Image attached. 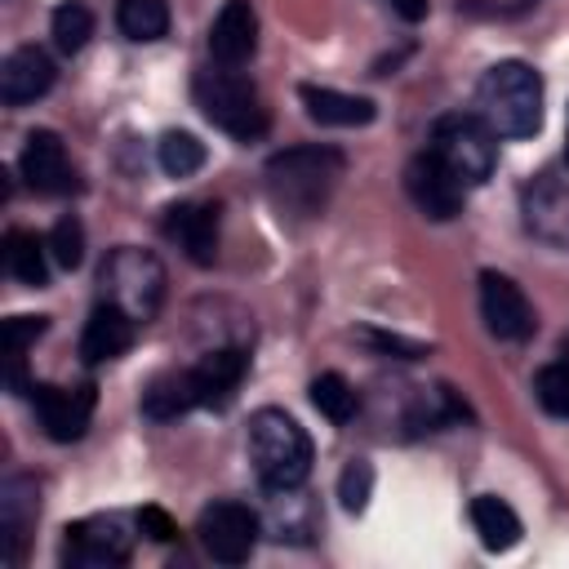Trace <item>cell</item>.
Returning <instances> with one entry per match:
<instances>
[{"instance_id": "1", "label": "cell", "mask_w": 569, "mask_h": 569, "mask_svg": "<svg viewBox=\"0 0 569 569\" xmlns=\"http://www.w3.org/2000/svg\"><path fill=\"white\" fill-rule=\"evenodd\" d=\"M476 107L498 138H533L542 124V76L520 58L493 62L476 84Z\"/></svg>"}, {"instance_id": "2", "label": "cell", "mask_w": 569, "mask_h": 569, "mask_svg": "<svg viewBox=\"0 0 569 569\" xmlns=\"http://www.w3.org/2000/svg\"><path fill=\"white\" fill-rule=\"evenodd\" d=\"M342 178V151L333 147H289L267 160V191L289 213H320Z\"/></svg>"}, {"instance_id": "3", "label": "cell", "mask_w": 569, "mask_h": 569, "mask_svg": "<svg viewBox=\"0 0 569 569\" xmlns=\"http://www.w3.org/2000/svg\"><path fill=\"white\" fill-rule=\"evenodd\" d=\"M249 462L267 493L302 489L311 476V440L284 409H258L249 418Z\"/></svg>"}, {"instance_id": "4", "label": "cell", "mask_w": 569, "mask_h": 569, "mask_svg": "<svg viewBox=\"0 0 569 569\" xmlns=\"http://www.w3.org/2000/svg\"><path fill=\"white\" fill-rule=\"evenodd\" d=\"M191 98H196L200 116L213 129L231 133L236 142H253V138L267 133V107H262L258 89L244 76H236L231 67H218V71L204 67V71H196Z\"/></svg>"}, {"instance_id": "5", "label": "cell", "mask_w": 569, "mask_h": 569, "mask_svg": "<svg viewBox=\"0 0 569 569\" xmlns=\"http://www.w3.org/2000/svg\"><path fill=\"white\" fill-rule=\"evenodd\" d=\"M498 133L480 120V116H467V111H453V116H440L431 124V156L462 182V187H480L489 182L493 164H498Z\"/></svg>"}, {"instance_id": "6", "label": "cell", "mask_w": 569, "mask_h": 569, "mask_svg": "<svg viewBox=\"0 0 569 569\" xmlns=\"http://www.w3.org/2000/svg\"><path fill=\"white\" fill-rule=\"evenodd\" d=\"M102 293H107V302L124 307L138 325L156 320V311L164 302V267H160V258L147 253V249H133V244L111 249V258L102 262Z\"/></svg>"}, {"instance_id": "7", "label": "cell", "mask_w": 569, "mask_h": 569, "mask_svg": "<svg viewBox=\"0 0 569 569\" xmlns=\"http://www.w3.org/2000/svg\"><path fill=\"white\" fill-rule=\"evenodd\" d=\"M196 533H200V547L218 560V565H244L258 547V533H262V520L253 507L244 502H209L196 520Z\"/></svg>"}, {"instance_id": "8", "label": "cell", "mask_w": 569, "mask_h": 569, "mask_svg": "<svg viewBox=\"0 0 569 569\" xmlns=\"http://www.w3.org/2000/svg\"><path fill=\"white\" fill-rule=\"evenodd\" d=\"M129 551H133V533L124 516L76 520L67 525V538H62V565L71 569H111V565H124Z\"/></svg>"}, {"instance_id": "9", "label": "cell", "mask_w": 569, "mask_h": 569, "mask_svg": "<svg viewBox=\"0 0 569 569\" xmlns=\"http://www.w3.org/2000/svg\"><path fill=\"white\" fill-rule=\"evenodd\" d=\"M31 405H36V418H40L44 436L58 440V445H71V440H80V436L89 431L98 391H93V382H80V387L36 382V387H31Z\"/></svg>"}, {"instance_id": "10", "label": "cell", "mask_w": 569, "mask_h": 569, "mask_svg": "<svg viewBox=\"0 0 569 569\" xmlns=\"http://www.w3.org/2000/svg\"><path fill=\"white\" fill-rule=\"evenodd\" d=\"M480 316H485L489 333L502 342H525L538 329L525 289L502 271H480Z\"/></svg>"}, {"instance_id": "11", "label": "cell", "mask_w": 569, "mask_h": 569, "mask_svg": "<svg viewBox=\"0 0 569 569\" xmlns=\"http://www.w3.org/2000/svg\"><path fill=\"white\" fill-rule=\"evenodd\" d=\"M18 169L27 178L31 191L40 196H67L76 191V169L67 160V147L53 129H31L27 142H22V156H18Z\"/></svg>"}, {"instance_id": "12", "label": "cell", "mask_w": 569, "mask_h": 569, "mask_svg": "<svg viewBox=\"0 0 569 569\" xmlns=\"http://www.w3.org/2000/svg\"><path fill=\"white\" fill-rule=\"evenodd\" d=\"M164 236L196 262L213 267L218 258V204L213 200H182L164 209Z\"/></svg>"}, {"instance_id": "13", "label": "cell", "mask_w": 569, "mask_h": 569, "mask_svg": "<svg viewBox=\"0 0 569 569\" xmlns=\"http://www.w3.org/2000/svg\"><path fill=\"white\" fill-rule=\"evenodd\" d=\"M405 187H409L413 204H418L427 218H436V222H449V218L462 213V182H458L431 151H422V156L409 160Z\"/></svg>"}, {"instance_id": "14", "label": "cell", "mask_w": 569, "mask_h": 569, "mask_svg": "<svg viewBox=\"0 0 569 569\" xmlns=\"http://www.w3.org/2000/svg\"><path fill=\"white\" fill-rule=\"evenodd\" d=\"M36 511H40V485L36 476H9L0 485V551L9 565L22 560L27 538L36 529Z\"/></svg>"}, {"instance_id": "15", "label": "cell", "mask_w": 569, "mask_h": 569, "mask_svg": "<svg viewBox=\"0 0 569 569\" xmlns=\"http://www.w3.org/2000/svg\"><path fill=\"white\" fill-rule=\"evenodd\" d=\"M258 53V13L249 0H227L209 27V58L218 67H244Z\"/></svg>"}, {"instance_id": "16", "label": "cell", "mask_w": 569, "mask_h": 569, "mask_svg": "<svg viewBox=\"0 0 569 569\" xmlns=\"http://www.w3.org/2000/svg\"><path fill=\"white\" fill-rule=\"evenodd\" d=\"M53 76H58V67L40 44L13 49L0 62V98H4V107H27V102L44 98L53 89Z\"/></svg>"}, {"instance_id": "17", "label": "cell", "mask_w": 569, "mask_h": 569, "mask_svg": "<svg viewBox=\"0 0 569 569\" xmlns=\"http://www.w3.org/2000/svg\"><path fill=\"white\" fill-rule=\"evenodd\" d=\"M133 333H138V320H133L124 307H116V302L102 298V302L89 311V320H84L80 356H84L89 365L116 360V356H124V351L133 347Z\"/></svg>"}, {"instance_id": "18", "label": "cell", "mask_w": 569, "mask_h": 569, "mask_svg": "<svg viewBox=\"0 0 569 569\" xmlns=\"http://www.w3.org/2000/svg\"><path fill=\"white\" fill-rule=\"evenodd\" d=\"M525 222L533 236H542L551 244L569 240V191L556 173H538L525 187Z\"/></svg>"}, {"instance_id": "19", "label": "cell", "mask_w": 569, "mask_h": 569, "mask_svg": "<svg viewBox=\"0 0 569 569\" xmlns=\"http://www.w3.org/2000/svg\"><path fill=\"white\" fill-rule=\"evenodd\" d=\"M191 369H196L200 405L204 409H222V405H231V396H236V387H240V378L249 369V351L244 347H213Z\"/></svg>"}, {"instance_id": "20", "label": "cell", "mask_w": 569, "mask_h": 569, "mask_svg": "<svg viewBox=\"0 0 569 569\" xmlns=\"http://www.w3.org/2000/svg\"><path fill=\"white\" fill-rule=\"evenodd\" d=\"M307 116L316 124H329V129H360L378 116V107L360 93H342V89H329V84H302L298 89Z\"/></svg>"}, {"instance_id": "21", "label": "cell", "mask_w": 569, "mask_h": 569, "mask_svg": "<svg viewBox=\"0 0 569 569\" xmlns=\"http://www.w3.org/2000/svg\"><path fill=\"white\" fill-rule=\"evenodd\" d=\"M196 405H200L196 369H169V373L151 378L147 391H142V413H147L151 422H173V418H182V413L196 409Z\"/></svg>"}, {"instance_id": "22", "label": "cell", "mask_w": 569, "mask_h": 569, "mask_svg": "<svg viewBox=\"0 0 569 569\" xmlns=\"http://www.w3.org/2000/svg\"><path fill=\"white\" fill-rule=\"evenodd\" d=\"M49 240H40L36 231H9L4 236V271L27 284V289H44L49 284Z\"/></svg>"}, {"instance_id": "23", "label": "cell", "mask_w": 569, "mask_h": 569, "mask_svg": "<svg viewBox=\"0 0 569 569\" xmlns=\"http://www.w3.org/2000/svg\"><path fill=\"white\" fill-rule=\"evenodd\" d=\"M471 525H476L485 551H511L520 542V516L493 493L471 498Z\"/></svg>"}, {"instance_id": "24", "label": "cell", "mask_w": 569, "mask_h": 569, "mask_svg": "<svg viewBox=\"0 0 569 569\" xmlns=\"http://www.w3.org/2000/svg\"><path fill=\"white\" fill-rule=\"evenodd\" d=\"M116 27L133 44H151L169 31V0H116Z\"/></svg>"}, {"instance_id": "25", "label": "cell", "mask_w": 569, "mask_h": 569, "mask_svg": "<svg viewBox=\"0 0 569 569\" xmlns=\"http://www.w3.org/2000/svg\"><path fill=\"white\" fill-rule=\"evenodd\" d=\"M156 160L169 178H191L204 169V142L187 129H169L160 142H156Z\"/></svg>"}, {"instance_id": "26", "label": "cell", "mask_w": 569, "mask_h": 569, "mask_svg": "<svg viewBox=\"0 0 569 569\" xmlns=\"http://www.w3.org/2000/svg\"><path fill=\"white\" fill-rule=\"evenodd\" d=\"M311 405L333 427H347L356 418V409H360V396H356V387L342 373H320V378H311Z\"/></svg>"}, {"instance_id": "27", "label": "cell", "mask_w": 569, "mask_h": 569, "mask_svg": "<svg viewBox=\"0 0 569 569\" xmlns=\"http://www.w3.org/2000/svg\"><path fill=\"white\" fill-rule=\"evenodd\" d=\"M533 391H538V400H542V409H547V413L569 418V338L560 342V356H556L551 365H542V369H538Z\"/></svg>"}, {"instance_id": "28", "label": "cell", "mask_w": 569, "mask_h": 569, "mask_svg": "<svg viewBox=\"0 0 569 569\" xmlns=\"http://www.w3.org/2000/svg\"><path fill=\"white\" fill-rule=\"evenodd\" d=\"M49 31H53V44H58L62 53H80V49L89 44V36H93V13H89L80 0H67V4L53 9Z\"/></svg>"}, {"instance_id": "29", "label": "cell", "mask_w": 569, "mask_h": 569, "mask_svg": "<svg viewBox=\"0 0 569 569\" xmlns=\"http://www.w3.org/2000/svg\"><path fill=\"white\" fill-rule=\"evenodd\" d=\"M271 516H276V538H293V542L311 538V507L298 489L271 493Z\"/></svg>"}, {"instance_id": "30", "label": "cell", "mask_w": 569, "mask_h": 569, "mask_svg": "<svg viewBox=\"0 0 569 569\" xmlns=\"http://www.w3.org/2000/svg\"><path fill=\"white\" fill-rule=\"evenodd\" d=\"M49 253H53V262L58 267H67V271H76L80 262H84V227H80V218H58L53 222V231H49Z\"/></svg>"}, {"instance_id": "31", "label": "cell", "mask_w": 569, "mask_h": 569, "mask_svg": "<svg viewBox=\"0 0 569 569\" xmlns=\"http://www.w3.org/2000/svg\"><path fill=\"white\" fill-rule=\"evenodd\" d=\"M369 493H373V467H369V458H351L338 476V498L347 511H365Z\"/></svg>"}, {"instance_id": "32", "label": "cell", "mask_w": 569, "mask_h": 569, "mask_svg": "<svg viewBox=\"0 0 569 569\" xmlns=\"http://www.w3.org/2000/svg\"><path fill=\"white\" fill-rule=\"evenodd\" d=\"M356 338H360L365 347H373L378 356H396V360H422V356L431 351L427 342H413V338L387 333V329H356Z\"/></svg>"}, {"instance_id": "33", "label": "cell", "mask_w": 569, "mask_h": 569, "mask_svg": "<svg viewBox=\"0 0 569 569\" xmlns=\"http://www.w3.org/2000/svg\"><path fill=\"white\" fill-rule=\"evenodd\" d=\"M138 529H142L151 542H169V538L178 533V525H173L160 507H142V511H138Z\"/></svg>"}, {"instance_id": "34", "label": "cell", "mask_w": 569, "mask_h": 569, "mask_svg": "<svg viewBox=\"0 0 569 569\" xmlns=\"http://www.w3.org/2000/svg\"><path fill=\"white\" fill-rule=\"evenodd\" d=\"M391 9H396L405 22H422L427 9H431V0H391Z\"/></svg>"}, {"instance_id": "35", "label": "cell", "mask_w": 569, "mask_h": 569, "mask_svg": "<svg viewBox=\"0 0 569 569\" xmlns=\"http://www.w3.org/2000/svg\"><path fill=\"white\" fill-rule=\"evenodd\" d=\"M565 160H569V142H565Z\"/></svg>"}]
</instances>
